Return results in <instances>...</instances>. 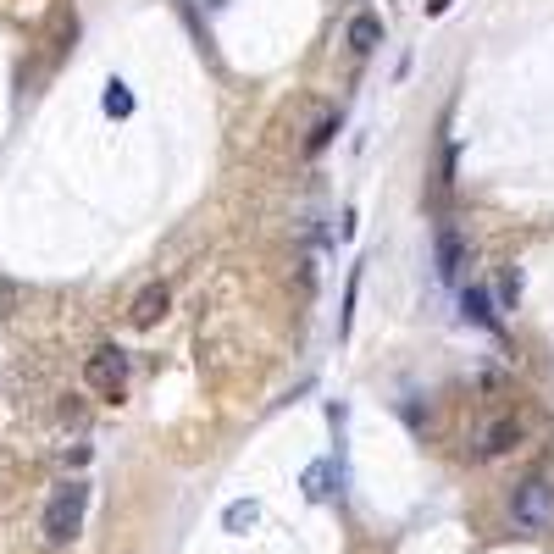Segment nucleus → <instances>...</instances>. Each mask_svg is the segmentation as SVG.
Segmentation results:
<instances>
[{"label": "nucleus", "mask_w": 554, "mask_h": 554, "mask_svg": "<svg viewBox=\"0 0 554 554\" xmlns=\"http://www.w3.org/2000/svg\"><path fill=\"white\" fill-rule=\"evenodd\" d=\"M84 510H89V488H84V482L56 488V499L45 505V538L50 543H73L78 527H84Z\"/></svg>", "instance_id": "obj_1"}, {"label": "nucleus", "mask_w": 554, "mask_h": 554, "mask_svg": "<svg viewBox=\"0 0 554 554\" xmlns=\"http://www.w3.org/2000/svg\"><path fill=\"white\" fill-rule=\"evenodd\" d=\"M510 521H516L521 532H549L554 527V488L543 477L521 482L516 494H510Z\"/></svg>", "instance_id": "obj_2"}, {"label": "nucleus", "mask_w": 554, "mask_h": 554, "mask_svg": "<svg viewBox=\"0 0 554 554\" xmlns=\"http://www.w3.org/2000/svg\"><path fill=\"white\" fill-rule=\"evenodd\" d=\"M84 383L106 399H122V388H128V355H122L117 344H100L84 361Z\"/></svg>", "instance_id": "obj_3"}, {"label": "nucleus", "mask_w": 554, "mask_h": 554, "mask_svg": "<svg viewBox=\"0 0 554 554\" xmlns=\"http://www.w3.org/2000/svg\"><path fill=\"white\" fill-rule=\"evenodd\" d=\"M167 305H172L167 283H145V289L133 294V305H128V322L133 327H156L161 316H167Z\"/></svg>", "instance_id": "obj_4"}, {"label": "nucleus", "mask_w": 554, "mask_h": 554, "mask_svg": "<svg viewBox=\"0 0 554 554\" xmlns=\"http://www.w3.org/2000/svg\"><path fill=\"white\" fill-rule=\"evenodd\" d=\"M460 272H466V250H460V233L449 228V222H438V277H444V283H460Z\"/></svg>", "instance_id": "obj_5"}, {"label": "nucleus", "mask_w": 554, "mask_h": 554, "mask_svg": "<svg viewBox=\"0 0 554 554\" xmlns=\"http://www.w3.org/2000/svg\"><path fill=\"white\" fill-rule=\"evenodd\" d=\"M510 444H521V422H516V416H499V422H488L477 433V455H499V449H510Z\"/></svg>", "instance_id": "obj_6"}, {"label": "nucleus", "mask_w": 554, "mask_h": 554, "mask_svg": "<svg viewBox=\"0 0 554 554\" xmlns=\"http://www.w3.org/2000/svg\"><path fill=\"white\" fill-rule=\"evenodd\" d=\"M460 311H466V322L488 327V333H505V327H499L494 300H488V289H466V294H460Z\"/></svg>", "instance_id": "obj_7"}, {"label": "nucleus", "mask_w": 554, "mask_h": 554, "mask_svg": "<svg viewBox=\"0 0 554 554\" xmlns=\"http://www.w3.org/2000/svg\"><path fill=\"white\" fill-rule=\"evenodd\" d=\"M300 482H305V499H316V505H322V499H333V460H311Z\"/></svg>", "instance_id": "obj_8"}, {"label": "nucleus", "mask_w": 554, "mask_h": 554, "mask_svg": "<svg viewBox=\"0 0 554 554\" xmlns=\"http://www.w3.org/2000/svg\"><path fill=\"white\" fill-rule=\"evenodd\" d=\"M350 45L355 50H377V45H383V23H377L372 12H355L350 17Z\"/></svg>", "instance_id": "obj_9"}, {"label": "nucleus", "mask_w": 554, "mask_h": 554, "mask_svg": "<svg viewBox=\"0 0 554 554\" xmlns=\"http://www.w3.org/2000/svg\"><path fill=\"white\" fill-rule=\"evenodd\" d=\"M255 521H261V505H255V499H233V505L222 510V527L228 532H250Z\"/></svg>", "instance_id": "obj_10"}, {"label": "nucleus", "mask_w": 554, "mask_h": 554, "mask_svg": "<svg viewBox=\"0 0 554 554\" xmlns=\"http://www.w3.org/2000/svg\"><path fill=\"white\" fill-rule=\"evenodd\" d=\"M106 117H133V95H128L122 78H111V84H106Z\"/></svg>", "instance_id": "obj_11"}, {"label": "nucleus", "mask_w": 554, "mask_h": 554, "mask_svg": "<svg viewBox=\"0 0 554 554\" xmlns=\"http://www.w3.org/2000/svg\"><path fill=\"white\" fill-rule=\"evenodd\" d=\"M333 133H338V117H322L311 128V139H305V150H311V156H316V150H327V139H333Z\"/></svg>", "instance_id": "obj_12"}, {"label": "nucleus", "mask_w": 554, "mask_h": 554, "mask_svg": "<svg viewBox=\"0 0 554 554\" xmlns=\"http://www.w3.org/2000/svg\"><path fill=\"white\" fill-rule=\"evenodd\" d=\"M449 6H455V0H422V12H427V17H444Z\"/></svg>", "instance_id": "obj_13"}]
</instances>
